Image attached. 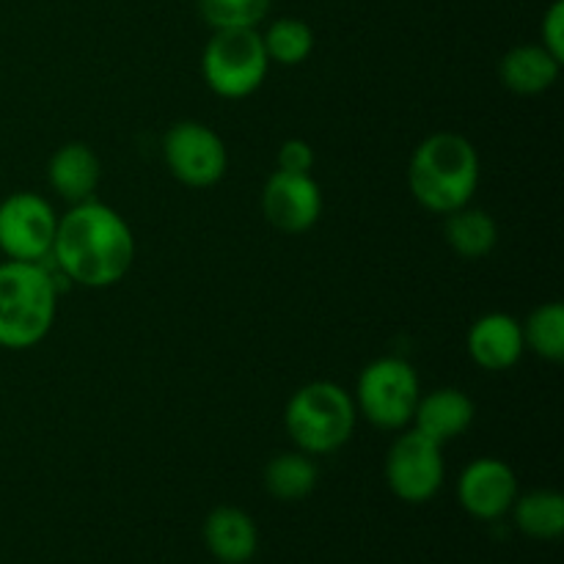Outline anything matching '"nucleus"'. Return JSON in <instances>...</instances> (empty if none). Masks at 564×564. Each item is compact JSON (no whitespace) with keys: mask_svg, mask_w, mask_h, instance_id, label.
Instances as JSON below:
<instances>
[{"mask_svg":"<svg viewBox=\"0 0 564 564\" xmlns=\"http://www.w3.org/2000/svg\"><path fill=\"white\" fill-rule=\"evenodd\" d=\"M61 273L88 290H108L124 281L135 262V237L113 207L99 202L72 204L58 218L53 253Z\"/></svg>","mask_w":564,"mask_h":564,"instance_id":"obj_1","label":"nucleus"},{"mask_svg":"<svg viewBox=\"0 0 564 564\" xmlns=\"http://www.w3.org/2000/svg\"><path fill=\"white\" fill-rule=\"evenodd\" d=\"M408 187L427 213L449 215L466 207L479 187L477 147L457 132L424 138L408 165Z\"/></svg>","mask_w":564,"mask_h":564,"instance_id":"obj_2","label":"nucleus"},{"mask_svg":"<svg viewBox=\"0 0 564 564\" xmlns=\"http://www.w3.org/2000/svg\"><path fill=\"white\" fill-rule=\"evenodd\" d=\"M58 314V292L44 262L0 264V347L28 350L50 334Z\"/></svg>","mask_w":564,"mask_h":564,"instance_id":"obj_3","label":"nucleus"},{"mask_svg":"<svg viewBox=\"0 0 564 564\" xmlns=\"http://www.w3.org/2000/svg\"><path fill=\"white\" fill-rule=\"evenodd\" d=\"M356 400L330 380H314L290 397L284 427L295 449L312 457L330 455L352 438L356 430Z\"/></svg>","mask_w":564,"mask_h":564,"instance_id":"obj_4","label":"nucleus"},{"mask_svg":"<svg viewBox=\"0 0 564 564\" xmlns=\"http://www.w3.org/2000/svg\"><path fill=\"white\" fill-rule=\"evenodd\" d=\"M268 69V50L257 28H218L202 53L204 83L224 99L251 97Z\"/></svg>","mask_w":564,"mask_h":564,"instance_id":"obj_5","label":"nucleus"},{"mask_svg":"<svg viewBox=\"0 0 564 564\" xmlns=\"http://www.w3.org/2000/svg\"><path fill=\"white\" fill-rule=\"evenodd\" d=\"M419 397H422V383L416 369L402 358L386 356L364 367L352 400L356 411L375 427L405 430L411 427Z\"/></svg>","mask_w":564,"mask_h":564,"instance_id":"obj_6","label":"nucleus"},{"mask_svg":"<svg viewBox=\"0 0 564 564\" xmlns=\"http://www.w3.org/2000/svg\"><path fill=\"white\" fill-rule=\"evenodd\" d=\"M446 479L444 446L419 430L405 427L386 455V485L405 505H427L441 494Z\"/></svg>","mask_w":564,"mask_h":564,"instance_id":"obj_7","label":"nucleus"},{"mask_svg":"<svg viewBox=\"0 0 564 564\" xmlns=\"http://www.w3.org/2000/svg\"><path fill=\"white\" fill-rule=\"evenodd\" d=\"M58 215L53 204L31 191H17L0 202V251L14 262H44L53 253Z\"/></svg>","mask_w":564,"mask_h":564,"instance_id":"obj_8","label":"nucleus"},{"mask_svg":"<svg viewBox=\"0 0 564 564\" xmlns=\"http://www.w3.org/2000/svg\"><path fill=\"white\" fill-rule=\"evenodd\" d=\"M163 160L176 182L198 191L218 185L229 169L226 143L202 121H176L163 138Z\"/></svg>","mask_w":564,"mask_h":564,"instance_id":"obj_9","label":"nucleus"},{"mask_svg":"<svg viewBox=\"0 0 564 564\" xmlns=\"http://www.w3.org/2000/svg\"><path fill=\"white\" fill-rule=\"evenodd\" d=\"M262 213L273 229L303 235L323 215V191L312 174H286L275 169L264 182Z\"/></svg>","mask_w":564,"mask_h":564,"instance_id":"obj_10","label":"nucleus"},{"mask_svg":"<svg viewBox=\"0 0 564 564\" xmlns=\"http://www.w3.org/2000/svg\"><path fill=\"white\" fill-rule=\"evenodd\" d=\"M457 499L477 521H499L518 499L516 471L499 457H479L463 468Z\"/></svg>","mask_w":564,"mask_h":564,"instance_id":"obj_11","label":"nucleus"},{"mask_svg":"<svg viewBox=\"0 0 564 564\" xmlns=\"http://www.w3.org/2000/svg\"><path fill=\"white\" fill-rule=\"evenodd\" d=\"M466 350L471 361L485 372H507L521 361L523 350H527L521 323L505 312L482 314L468 328Z\"/></svg>","mask_w":564,"mask_h":564,"instance_id":"obj_12","label":"nucleus"},{"mask_svg":"<svg viewBox=\"0 0 564 564\" xmlns=\"http://www.w3.org/2000/svg\"><path fill=\"white\" fill-rule=\"evenodd\" d=\"M477 419L474 400L460 389H435L430 394H422L413 411L411 427L427 435L435 444H449L471 430Z\"/></svg>","mask_w":564,"mask_h":564,"instance_id":"obj_13","label":"nucleus"},{"mask_svg":"<svg viewBox=\"0 0 564 564\" xmlns=\"http://www.w3.org/2000/svg\"><path fill=\"white\" fill-rule=\"evenodd\" d=\"M47 182L64 202H91L99 182H102V160L88 143H64L50 158Z\"/></svg>","mask_w":564,"mask_h":564,"instance_id":"obj_14","label":"nucleus"},{"mask_svg":"<svg viewBox=\"0 0 564 564\" xmlns=\"http://www.w3.org/2000/svg\"><path fill=\"white\" fill-rule=\"evenodd\" d=\"M204 543L220 564H246L259 549V529L240 507H218L204 521Z\"/></svg>","mask_w":564,"mask_h":564,"instance_id":"obj_15","label":"nucleus"},{"mask_svg":"<svg viewBox=\"0 0 564 564\" xmlns=\"http://www.w3.org/2000/svg\"><path fill=\"white\" fill-rule=\"evenodd\" d=\"M562 61L543 44H518L499 61V77L505 88L521 97H538L560 80Z\"/></svg>","mask_w":564,"mask_h":564,"instance_id":"obj_16","label":"nucleus"},{"mask_svg":"<svg viewBox=\"0 0 564 564\" xmlns=\"http://www.w3.org/2000/svg\"><path fill=\"white\" fill-rule=\"evenodd\" d=\"M319 482V468L312 455L295 449L281 452L264 466V488L279 501H303L314 494Z\"/></svg>","mask_w":564,"mask_h":564,"instance_id":"obj_17","label":"nucleus"},{"mask_svg":"<svg viewBox=\"0 0 564 564\" xmlns=\"http://www.w3.org/2000/svg\"><path fill=\"white\" fill-rule=\"evenodd\" d=\"M444 218L446 242L463 259H485L499 242V226L485 209H474L466 204Z\"/></svg>","mask_w":564,"mask_h":564,"instance_id":"obj_18","label":"nucleus"},{"mask_svg":"<svg viewBox=\"0 0 564 564\" xmlns=\"http://www.w3.org/2000/svg\"><path fill=\"white\" fill-rule=\"evenodd\" d=\"M516 527L532 540H560L564 532V499L556 490H532L518 494L512 505Z\"/></svg>","mask_w":564,"mask_h":564,"instance_id":"obj_19","label":"nucleus"},{"mask_svg":"<svg viewBox=\"0 0 564 564\" xmlns=\"http://www.w3.org/2000/svg\"><path fill=\"white\" fill-rule=\"evenodd\" d=\"M523 345L543 361L560 364L564 358V306L551 301L534 308L521 323Z\"/></svg>","mask_w":564,"mask_h":564,"instance_id":"obj_20","label":"nucleus"},{"mask_svg":"<svg viewBox=\"0 0 564 564\" xmlns=\"http://www.w3.org/2000/svg\"><path fill=\"white\" fill-rule=\"evenodd\" d=\"M262 42L264 50H268L270 64L275 61L281 66H297L312 55L314 31L303 20L281 17L268 28V33H262Z\"/></svg>","mask_w":564,"mask_h":564,"instance_id":"obj_21","label":"nucleus"},{"mask_svg":"<svg viewBox=\"0 0 564 564\" xmlns=\"http://www.w3.org/2000/svg\"><path fill=\"white\" fill-rule=\"evenodd\" d=\"M202 17L218 28H257L270 9V0H198Z\"/></svg>","mask_w":564,"mask_h":564,"instance_id":"obj_22","label":"nucleus"},{"mask_svg":"<svg viewBox=\"0 0 564 564\" xmlns=\"http://www.w3.org/2000/svg\"><path fill=\"white\" fill-rule=\"evenodd\" d=\"M275 160H279V171H286V174H312L314 149L303 138H290L279 147Z\"/></svg>","mask_w":564,"mask_h":564,"instance_id":"obj_23","label":"nucleus"},{"mask_svg":"<svg viewBox=\"0 0 564 564\" xmlns=\"http://www.w3.org/2000/svg\"><path fill=\"white\" fill-rule=\"evenodd\" d=\"M540 33H543V42L540 44H543L554 58H560L564 64V3L562 0H554L551 9L545 11Z\"/></svg>","mask_w":564,"mask_h":564,"instance_id":"obj_24","label":"nucleus"}]
</instances>
